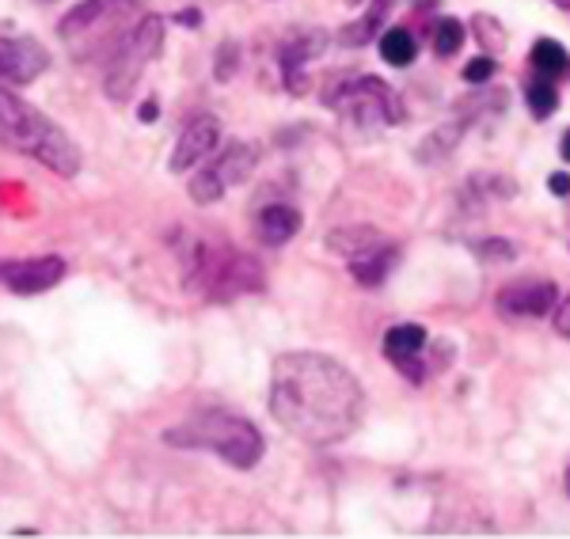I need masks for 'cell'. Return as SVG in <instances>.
Listing matches in <instances>:
<instances>
[{
	"label": "cell",
	"instance_id": "8fae6325",
	"mask_svg": "<svg viewBox=\"0 0 570 539\" xmlns=\"http://www.w3.org/2000/svg\"><path fill=\"white\" fill-rule=\"evenodd\" d=\"M556 300H559V289L551 286V281H518V286H505L499 292V312L505 316H548L551 308H556Z\"/></svg>",
	"mask_w": 570,
	"mask_h": 539
},
{
	"label": "cell",
	"instance_id": "e0dca14e",
	"mask_svg": "<svg viewBox=\"0 0 570 539\" xmlns=\"http://www.w3.org/2000/svg\"><path fill=\"white\" fill-rule=\"evenodd\" d=\"M327 50V31H305V34H297V39H289V42H282V69H289V66H308L312 58H320V53Z\"/></svg>",
	"mask_w": 570,
	"mask_h": 539
},
{
	"label": "cell",
	"instance_id": "2e32d148",
	"mask_svg": "<svg viewBox=\"0 0 570 539\" xmlns=\"http://www.w3.org/2000/svg\"><path fill=\"white\" fill-rule=\"evenodd\" d=\"M376 243H384V236L376 232L373 224H346V228H335V232L327 236V251L343 254V259L370 251V248H376Z\"/></svg>",
	"mask_w": 570,
	"mask_h": 539
},
{
	"label": "cell",
	"instance_id": "83f0119b",
	"mask_svg": "<svg viewBox=\"0 0 570 539\" xmlns=\"http://www.w3.org/2000/svg\"><path fill=\"white\" fill-rule=\"evenodd\" d=\"M179 23H183V27H198V23H202V16L195 12V8H187V12H179Z\"/></svg>",
	"mask_w": 570,
	"mask_h": 539
},
{
	"label": "cell",
	"instance_id": "7a4b0ae2",
	"mask_svg": "<svg viewBox=\"0 0 570 539\" xmlns=\"http://www.w3.org/2000/svg\"><path fill=\"white\" fill-rule=\"evenodd\" d=\"M0 144L39 160L61 179H72L80 171L77 141L8 88H0Z\"/></svg>",
	"mask_w": 570,
	"mask_h": 539
},
{
	"label": "cell",
	"instance_id": "277c9868",
	"mask_svg": "<svg viewBox=\"0 0 570 539\" xmlns=\"http://www.w3.org/2000/svg\"><path fill=\"white\" fill-rule=\"evenodd\" d=\"M164 441L179 445V449H206L220 456L225 463H233L236 471L255 468L266 452L259 429L240 415H225V410H202V415L187 418L183 426H171L164 433Z\"/></svg>",
	"mask_w": 570,
	"mask_h": 539
},
{
	"label": "cell",
	"instance_id": "7c38bea8",
	"mask_svg": "<svg viewBox=\"0 0 570 539\" xmlns=\"http://www.w3.org/2000/svg\"><path fill=\"white\" fill-rule=\"evenodd\" d=\"M297 232H301V213L285 202L266 206L255 217V236H259V243H266V248H285Z\"/></svg>",
	"mask_w": 570,
	"mask_h": 539
},
{
	"label": "cell",
	"instance_id": "6da1fadb",
	"mask_svg": "<svg viewBox=\"0 0 570 539\" xmlns=\"http://www.w3.org/2000/svg\"><path fill=\"white\" fill-rule=\"evenodd\" d=\"M271 415L305 445H338L362 426L365 391L327 353H282L271 369Z\"/></svg>",
	"mask_w": 570,
	"mask_h": 539
},
{
	"label": "cell",
	"instance_id": "d6986e66",
	"mask_svg": "<svg viewBox=\"0 0 570 539\" xmlns=\"http://www.w3.org/2000/svg\"><path fill=\"white\" fill-rule=\"evenodd\" d=\"M381 58L389 61V66H395V69L411 66V61L419 58L415 34H411L407 27H392V31H384V39H381Z\"/></svg>",
	"mask_w": 570,
	"mask_h": 539
},
{
	"label": "cell",
	"instance_id": "4fadbf2b",
	"mask_svg": "<svg viewBox=\"0 0 570 539\" xmlns=\"http://www.w3.org/2000/svg\"><path fill=\"white\" fill-rule=\"evenodd\" d=\"M513 194H518V182L510 176H499V171H480V176H472L461 187V202L468 209H487L494 202H510Z\"/></svg>",
	"mask_w": 570,
	"mask_h": 539
},
{
	"label": "cell",
	"instance_id": "7402d4cb",
	"mask_svg": "<svg viewBox=\"0 0 570 539\" xmlns=\"http://www.w3.org/2000/svg\"><path fill=\"white\" fill-rule=\"evenodd\" d=\"M461 42H464V23L461 20H438L434 27V50H438V58H453L456 50H461Z\"/></svg>",
	"mask_w": 570,
	"mask_h": 539
},
{
	"label": "cell",
	"instance_id": "f1b7e54d",
	"mask_svg": "<svg viewBox=\"0 0 570 539\" xmlns=\"http://www.w3.org/2000/svg\"><path fill=\"white\" fill-rule=\"evenodd\" d=\"M563 160H567V163H570V133H567V137H563Z\"/></svg>",
	"mask_w": 570,
	"mask_h": 539
},
{
	"label": "cell",
	"instance_id": "5bb4252c",
	"mask_svg": "<svg viewBox=\"0 0 570 539\" xmlns=\"http://www.w3.org/2000/svg\"><path fill=\"white\" fill-rule=\"evenodd\" d=\"M395 243H376V248H370V251H362V254H351L346 259V267H351V273L357 281H362L365 289H376V286H384V278L392 273V267H395Z\"/></svg>",
	"mask_w": 570,
	"mask_h": 539
},
{
	"label": "cell",
	"instance_id": "52a82bcc",
	"mask_svg": "<svg viewBox=\"0 0 570 539\" xmlns=\"http://www.w3.org/2000/svg\"><path fill=\"white\" fill-rule=\"evenodd\" d=\"M255 163H259V149H252V144H244V141L228 144L214 163H206V168L195 171V179H190V202L195 206L220 202L225 190L247 182V176L255 171Z\"/></svg>",
	"mask_w": 570,
	"mask_h": 539
},
{
	"label": "cell",
	"instance_id": "ffe728a7",
	"mask_svg": "<svg viewBox=\"0 0 570 539\" xmlns=\"http://www.w3.org/2000/svg\"><path fill=\"white\" fill-rule=\"evenodd\" d=\"M104 8H107V0H85V4H77L66 20L58 23V34L61 39H77L80 31H88V27L104 16Z\"/></svg>",
	"mask_w": 570,
	"mask_h": 539
},
{
	"label": "cell",
	"instance_id": "cb8c5ba5",
	"mask_svg": "<svg viewBox=\"0 0 570 539\" xmlns=\"http://www.w3.org/2000/svg\"><path fill=\"white\" fill-rule=\"evenodd\" d=\"M491 72H494L491 58H475V61H468V66H464V80H468V84H487V80H491Z\"/></svg>",
	"mask_w": 570,
	"mask_h": 539
},
{
	"label": "cell",
	"instance_id": "3957f363",
	"mask_svg": "<svg viewBox=\"0 0 570 539\" xmlns=\"http://www.w3.org/2000/svg\"><path fill=\"white\" fill-rule=\"evenodd\" d=\"M183 286L190 292H202L206 300L228 305L247 292L266 289V273L259 259L236 251L228 240H195L183 254Z\"/></svg>",
	"mask_w": 570,
	"mask_h": 539
},
{
	"label": "cell",
	"instance_id": "4316f807",
	"mask_svg": "<svg viewBox=\"0 0 570 539\" xmlns=\"http://www.w3.org/2000/svg\"><path fill=\"white\" fill-rule=\"evenodd\" d=\"M137 118H141V122H156V118H160V103H156V99H149V103H141V111H137Z\"/></svg>",
	"mask_w": 570,
	"mask_h": 539
},
{
	"label": "cell",
	"instance_id": "484cf974",
	"mask_svg": "<svg viewBox=\"0 0 570 539\" xmlns=\"http://www.w3.org/2000/svg\"><path fill=\"white\" fill-rule=\"evenodd\" d=\"M548 187H551V194H556V198H567V194H570V176H563V171H556V176L548 179Z\"/></svg>",
	"mask_w": 570,
	"mask_h": 539
},
{
	"label": "cell",
	"instance_id": "ac0fdd59",
	"mask_svg": "<svg viewBox=\"0 0 570 539\" xmlns=\"http://www.w3.org/2000/svg\"><path fill=\"white\" fill-rule=\"evenodd\" d=\"M532 69L544 72V77H551V80H570V53L559 42L540 39L537 46H532Z\"/></svg>",
	"mask_w": 570,
	"mask_h": 539
},
{
	"label": "cell",
	"instance_id": "4dcf8cb0",
	"mask_svg": "<svg viewBox=\"0 0 570 539\" xmlns=\"http://www.w3.org/2000/svg\"><path fill=\"white\" fill-rule=\"evenodd\" d=\"M567 495H570V468H567Z\"/></svg>",
	"mask_w": 570,
	"mask_h": 539
},
{
	"label": "cell",
	"instance_id": "8992f818",
	"mask_svg": "<svg viewBox=\"0 0 570 539\" xmlns=\"http://www.w3.org/2000/svg\"><path fill=\"white\" fill-rule=\"evenodd\" d=\"M160 50H164V20L160 16H145V20L122 39L115 58H110V69L104 77L107 96L115 99V103H126V99L134 96L137 80H141V69L149 66L153 58H160Z\"/></svg>",
	"mask_w": 570,
	"mask_h": 539
},
{
	"label": "cell",
	"instance_id": "9a60e30c",
	"mask_svg": "<svg viewBox=\"0 0 570 539\" xmlns=\"http://www.w3.org/2000/svg\"><path fill=\"white\" fill-rule=\"evenodd\" d=\"M422 350H426V331H422L419 323H400L384 335V353H389L392 365L415 361V358H422Z\"/></svg>",
	"mask_w": 570,
	"mask_h": 539
},
{
	"label": "cell",
	"instance_id": "f546056e",
	"mask_svg": "<svg viewBox=\"0 0 570 539\" xmlns=\"http://www.w3.org/2000/svg\"><path fill=\"white\" fill-rule=\"evenodd\" d=\"M556 4H559V8H570V0H556Z\"/></svg>",
	"mask_w": 570,
	"mask_h": 539
},
{
	"label": "cell",
	"instance_id": "d4e9b609",
	"mask_svg": "<svg viewBox=\"0 0 570 539\" xmlns=\"http://www.w3.org/2000/svg\"><path fill=\"white\" fill-rule=\"evenodd\" d=\"M556 331L570 342V292L563 297V305H559V312H556Z\"/></svg>",
	"mask_w": 570,
	"mask_h": 539
},
{
	"label": "cell",
	"instance_id": "603a6c76",
	"mask_svg": "<svg viewBox=\"0 0 570 539\" xmlns=\"http://www.w3.org/2000/svg\"><path fill=\"white\" fill-rule=\"evenodd\" d=\"M475 254H480L483 262H510L513 259V243H505V240H483V243H475Z\"/></svg>",
	"mask_w": 570,
	"mask_h": 539
},
{
	"label": "cell",
	"instance_id": "44dd1931",
	"mask_svg": "<svg viewBox=\"0 0 570 539\" xmlns=\"http://www.w3.org/2000/svg\"><path fill=\"white\" fill-rule=\"evenodd\" d=\"M525 96H529V107H532V114H537V118H548L559 107V91H556V84H551V77H544V72H537V77L529 80Z\"/></svg>",
	"mask_w": 570,
	"mask_h": 539
},
{
	"label": "cell",
	"instance_id": "30bf717a",
	"mask_svg": "<svg viewBox=\"0 0 570 539\" xmlns=\"http://www.w3.org/2000/svg\"><path fill=\"white\" fill-rule=\"evenodd\" d=\"M220 144V122L214 114H198L183 126L179 141H176V152H171V171L176 176H187L195 163H202Z\"/></svg>",
	"mask_w": 570,
	"mask_h": 539
},
{
	"label": "cell",
	"instance_id": "ba28073f",
	"mask_svg": "<svg viewBox=\"0 0 570 539\" xmlns=\"http://www.w3.org/2000/svg\"><path fill=\"white\" fill-rule=\"evenodd\" d=\"M50 69V53L42 42L27 39V34L0 31V80L8 84H31Z\"/></svg>",
	"mask_w": 570,
	"mask_h": 539
},
{
	"label": "cell",
	"instance_id": "5b68a950",
	"mask_svg": "<svg viewBox=\"0 0 570 539\" xmlns=\"http://www.w3.org/2000/svg\"><path fill=\"white\" fill-rule=\"evenodd\" d=\"M327 107L354 126H395L407 118L403 99L376 77H346L327 91Z\"/></svg>",
	"mask_w": 570,
	"mask_h": 539
},
{
	"label": "cell",
	"instance_id": "9c48e42d",
	"mask_svg": "<svg viewBox=\"0 0 570 539\" xmlns=\"http://www.w3.org/2000/svg\"><path fill=\"white\" fill-rule=\"evenodd\" d=\"M66 270L69 267L61 254H35V259L4 262V267H0V281H4L16 297H39V292H50L53 286H61Z\"/></svg>",
	"mask_w": 570,
	"mask_h": 539
}]
</instances>
